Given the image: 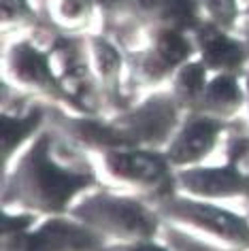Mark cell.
<instances>
[{
  "instance_id": "44dd1931",
  "label": "cell",
  "mask_w": 249,
  "mask_h": 251,
  "mask_svg": "<svg viewBox=\"0 0 249 251\" xmlns=\"http://www.w3.org/2000/svg\"><path fill=\"white\" fill-rule=\"evenodd\" d=\"M100 9V15L107 20V24H113L120 17H126L130 20V13H132V4L134 0H94Z\"/></svg>"
},
{
  "instance_id": "277c9868",
  "label": "cell",
  "mask_w": 249,
  "mask_h": 251,
  "mask_svg": "<svg viewBox=\"0 0 249 251\" xmlns=\"http://www.w3.org/2000/svg\"><path fill=\"white\" fill-rule=\"evenodd\" d=\"M151 206L166 222L204 232L211 238L228 243L239 249H249V222L236 213L217 206L209 200L179 196L175 190L153 196Z\"/></svg>"
},
{
  "instance_id": "5bb4252c",
  "label": "cell",
  "mask_w": 249,
  "mask_h": 251,
  "mask_svg": "<svg viewBox=\"0 0 249 251\" xmlns=\"http://www.w3.org/2000/svg\"><path fill=\"white\" fill-rule=\"evenodd\" d=\"M173 68L155 49L145 43L139 49H130L126 53V81L124 85L132 90H155L164 81H171Z\"/></svg>"
},
{
  "instance_id": "e0dca14e",
  "label": "cell",
  "mask_w": 249,
  "mask_h": 251,
  "mask_svg": "<svg viewBox=\"0 0 249 251\" xmlns=\"http://www.w3.org/2000/svg\"><path fill=\"white\" fill-rule=\"evenodd\" d=\"M209 73L211 71L204 66V62L198 58V55H194V58L188 62H183V64L173 73V77L169 81L171 83L169 90L173 92V96L183 104L185 111H190L192 106L196 104V100L200 98V94L204 92V87L209 83Z\"/></svg>"
},
{
  "instance_id": "7402d4cb",
  "label": "cell",
  "mask_w": 249,
  "mask_h": 251,
  "mask_svg": "<svg viewBox=\"0 0 249 251\" xmlns=\"http://www.w3.org/2000/svg\"><path fill=\"white\" fill-rule=\"evenodd\" d=\"M34 224H36L34 213H30V215H7V213H2V236L26 232Z\"/></svg>"
},
{
  "instance_id": "5b68a950",
  "label": "cell",
  "mask_w": 249,
  "mask_h": 251,
  "mask_svg": "<svg viewBox=\"0 0 249 251\" xmlns=\"http://www.w3.org/2000/svg\"><path fill=\"white\" fill-rule=\"evenodd\" d=\"M185 113L188 111L171 90H155L141 102L120 111L115 117H111V122L122 130L132 147L158 151L160 147L169 145Z\"/></svg>"
},
{
  "instance_id": "7a4b0ae2",
  "label": "cell",
  "mask_w": 249,
  "mask_h": 251,
  "mask_svg": "<svg viewBox=\"0 0 249 251\" xmlns=\"http://www.w3.org/2000/svg\"><path fill=\"white\" fill-rule=\"evenodd\" d=\"M68 215L98 232L104 241L107 238H113L117 243L153 241V236L162 230L160 215L153 206L111 192H94L90 196H83L68 209Z\"/></svg>"
},
{
  "instance_id": "7c38bea8",
  "label": "cell",
  "mask_w": 249,
  "mask_h": 251,
  "mask_svg": "<svg viewBox=\"0 0 249 251\" xmlns=\"http://www.w3.org/2000/svg\"><path fill=\"white\" fill-rule=\"evenodd\" d=\"M130 20L143 30L173 28L192 34L204 17L198 0H134Z\"/></svg>"
},
{
  "instance_id": "ffe728a7",
  "label": "cell",
  "mask_w": 249,
  "mask_h": 251,
  "mask_svg": "<svg viewBox=\"0 0 249 251\" xmlns=\"http://www.w3.org/2000/svg\"><path fill=\"white\" fill-rule=\"evenodd\" d=\"M162 241H164V245L171 251H226V249L215 247V245L204 241V238L192 234V232L179 228L177 224H171V222H164Z\"/></svg>"
},
{
  "instance_id": "30bf717a",
  "label": "cell",
  "mask_w": 249,
  "mask_h": 251,
  "mask_svg": "<svg viewBox=\"0 0 249 251\" xmlns=\"http://www.w3.org/2000/svg\"><path fill=\"white\" fill-rule=\"evenodd\" d=\"M85 45H88L90 66L98 87H100L102 100H107L115 111L128 109L130 104L124 96L126 53L107 32H88L85 34Z\"/></svg>"
},
{
  "instance_id": "9a60e30c",
  "label": "cell",
  "mask_w": 249,
  "mask_h": 251,
  "mask_svg": "<svg viewBox=\"0 0 249 251\" xmlns=\"http://www.w3.org/2000/svg\"><path fill=\"white\" fill-rule=\"evenodd\" d=\"M49 104V102H47ZM47 104L34 102L22 113H9L2 109L0 124H2V171L9 166V158L28 139H34L41 126L47 122Z\"/></svg>"
},
{
  "instance_id": "ba28073f",
  "label": "cell",
  "mask_w": 249,
  "mask_h": 251,
  "mask_svg": "<svg viewBox=\"0 0 249 251\" xmlns=\"http://www.w3.org/2000/svg\"><path fill=\"white\" fill-rule=\"evenodd\" d=\"M173 187L202 200L249 198V175L236 162L224 166H185L173 175Z\"/></svg>"
},
{
  "instance_id": "cb8c5ba5",
  "label": "cell",
  "mask_w": 249,
  "mask_h": 251,
  "mask_svg": "<svg viewBox=\"0 0 249 251\" xmlns=\"http://www.w3.org/2000/svg\"><path fill=\"white\" fill-rule=\"evenodd\" d=\"M243 81H245V92H247V102H245V109H243V111H245V122H243V128H245V132L249 134V71L245 73V79H243Z\"/></svg>"
},
{
  "instance_id": "3957f363",
  "label": "cell",
  "mask_w": 249,
  "mask_h": 251,
  "mask_svg": "<svg viewBox=\"0 0 249 251\" xmlns=\"http://www.w3.org/2000/svg\"><path fill=\"white\" fill-rule=\"evenodd\" d=\"M2 77L24 96L47 100L75 113L73 100L66 94L64 85L55 73L51 51L39 47L30 36L11 41L2 49Z\"/></svg>"
},
{
  "instance_id": "603a6c76",
  "label": "cell",
  "mask_w": 249,
  "mask_h": 251,
  "mask_svg": "<svg viewBox=\"0 0 249 251\" xmlns=\"http://www.w3.org/2000/svg\"><path fill=\"white\" fill-rule=\"evenodd\" d=\"M236 34H239L241 39L247 43V47H249V15H243L239 28H236Z\"/></svg>"
},
{
  "instance_id": "8992f818",
  "label": "cell",
  "mask_w": 249,
  "mask_h": 251,
  "mask_svg": "<svg viewBox=\"0 0 249 251\" xmlns=\"http://www.w3.org/2000/svg\"><path fill=\"white\" fill-rule=\"evenodd\" d=\"M98 160H100V168L107 173V177L117 183L151 192L153 196L175 190L171 164L160 151L130 145L113 147L98 153Z\"/></svg>"
},
{
  "instance_id": "9c48e42d",
  "label": "cell",
  "mask_w": 249,
  "mask_h": 251,
  "mask_svg": "<svg viewBox=\"0 0 249 251\" xmlns=\"http://www.w3.org/2000/svg\"><path fill=\"white\" fill-rule=\"evenodd\" d=\"M230 126V122L202 115L196 111H188L177 132L173 134L169 145L164 147V158L171 166L185 168L202 162L215 149L220 134Z\"/></svg>"
},
{
  "instance_id": "484cf974",
  "label": "cell",
  "mask_w": 249,
  "mask_h": 251,
  "mask_svg": "<svg viewBox=\"0 0 249 251\" xmlns=\"http://www.w3.org/2000/svg\"><path fill=\"white\" fill-rule=\"evenodd\" d=\"M36 4H41V9H43V4H45V0H36Z\"/></svg>"
},
{
  "instance_id": "8fae6325",
  "label": "cell",
  "mask_w": 249,
  "mask_h": 251,
  "mask_svg": "<svg viewBox=\"0 0 249 251\" xmlns=\"http://www.w3.org/2000/svg\"><path fill=\"white\" fill-rule=\"evenodd\" d=\"M196 55L211 73H243L249 66V47L236 32L202 20L192 32Z\"/></svg>"
},
{
  "instance_id": "d6986e66",
  "label": "cell",
  "mask_w": 249,
  "mask_h": 251,
  "mask_svg": "<svg viewBox=\"0 0 249 251\" xmlns=\"http://www.w3.org/2000/svg\"><path fill=\"white\" fill-rule=\"evenodd\" d=\"M200 2L202 17L215 26L230 32H236L243 20V4L241 0H198Z\"/></svg>"
},
{
  "instance_id": "52a82bcc",
  "label": "cell",
  "mask_w": 249,
  "mask_h": 251,
  "mask_svg": "<svg viewBox=\"0 0 249 251\" xmlns=\"http://www.w3.org/2000/svg\"><path fill=\"white\" fill-rule=\"evenodd\" d=\"M4 251H104L107 241L75 217H49L36 228L2 236Z\"/></svg>"
},
{
  "instance_id": "d4e9b609",
  "label": "cell",
  "mask_w": 249,
  "mask_h": 251,
  "mask_svg": "<svg viewBox=\"0 0 249 251\" xmlns=\"http://www.w3.org/2000/svg\"><path fill=\"white\" fill-rule=\"evenodd\" d=\"M241 4H243V13L249 15V0H241Z\"/></svg>"
},
{
  "instance_id": "ac0fdd59",
  "label": "cell",
  "mask_w": 249,
  "mask_h": 251,
  "mask_svg": "<svg viewBox=\"0 0 249 251\" xmlns=\"http://www.w3.org/2000/svg\"><path fill=\"white\" fill-rule=\"evenodd\" d=\"M2 11V34L9 32H26V30L41 28L47 17L41 15V7L34 4V0H0ZM49 24V22H47Z\"/></svg>"
},
{
  "instance_id": "6da1fadb",
  "label": "cell",
  "mask_w": 249,
  "mask_h": 251,
  "mask_svg": "<svg viewBox=\"0 0 249 251\" xmlns=\"http://www.w3.org/2000/svg\"><path fill=\"white\" fill-rule=\"evenodd\" d=\"M55 128L39 130L20 153L11 171L2 173V204L22 206L30 213H68L77 194L96 183V175L81 153L60 160L64 145H55Z\"/></svg>"
},
{
  "instance_id": "4fadbf2b",
  "label": "cell",
  "mask_w": 249,
  "mask_h": 251,
  "mask_svg": "<svg viewBox=\"0 0 249 251\" xmlns=\"http://www.w3.org/2000/svg\"><path fill=\"white\" fill-rule=\"evenodd\" d=\"M247 92L245 81H241L239 73H215L209 77V83L196 100V104L190 111L202 113V115L232 122L239 113L245 109Z\"/></svg>"
},
{
  "instance_id": "2e32d148",
  "label": "cell",
  "mask_w": 249,
  "mask_h": 251,
  "mask_svg": "<svg viewBox=\"0 0 249 251\" xmlns=\"http://www.w3.org/2000/svg\"><path fill=\"white\" fill-rule=\"evenodd\" d=\"M43 13L55 30L66 34L94 32L96 17L100 9L94 0H45Z\"/></svg>"
}]
</instances>
